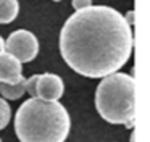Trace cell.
I'll list each match as a JSON object with an SVG mask.
<instances>
[{"label":"cell","instance_id":"cell-1","mask_svg":"<svg viewBox=\"0 0 150 142\" xmlns=\"http://www.w3.org/2000/svg\"><path fill=\"white\" fill-rule=\"evenodd\" d=\"M132 28L107 5L76 10L60 32V52L69 68L86 77H103L124 66L132 53Z\"/></svg>","mask_w":150,"mask_h":142},{"label":"cell","instance_id":"cell-2","mask_svg":"<svg viewBox=\"0 0 150 142\" xmlns=\"http://www.w3.org/2000/svg\"><path fill=\"white\" fill-rule=\"evenodd\" d=\"M69 126V115L58 100L31 97L15 116V131L21 142H65Z\"/></svg>","mask_w":150,"mask_h":142},{"label":"cell","instance_id":"cell-3","mask_svg":"<svg viewBox=\"0 0 150 142\" xmlns=\"http://www.w3.org/2000/svg\"><path fill=\"white\" fill-rule=\"evenodd\" d=\"M136 81L131 74L103 76L95 89V108L105 121L132 128L136 121Z\"/></svg>","mask_w":150,"mask_h":142},{"label":"cell","instance_id":"cell-4","mask_svg":"<svg viewBox=\"0 0 150 142\" xmlns=\"http://www.w3.org/2000/svg\"><path fill=\"white\" fill-rule=\"evenodd\" d=\"M5 52L18 58L21 63H28V61H33L39 53V42L31 31L18 29L11 32L5 40Z\"/></svg>","mask_w":150,"mask_h":142},{"label":"cell","instance_id":"cell-5","mask_svg":"<svg viewBox=\"0 0 150 142\" xmlns=\"http://www.w3.org/2000/svg\"><path fill=\"white\" fill-rule=\"evenodd\" d=\"M65 90L62 77L53 73H45L37 76L36 82V97L44 100H60Z\"/></svg>","mask_w":150,"mask_h":142},{"label":"cell","instance_id":"cell-6","mask_svg":"<svg viewBox=\"0 0 150 142\" xmlns=\"http://www.w3.org/2000/svg\"><path fill=\"white\" fill-rule=\"evenodd\" d=\"M23 79L21 61L8 52H0V82L15 84Z\"/></svg>","mask_w":150,"mask_h":142},{"label":"cell","instance_id":"cell-7","mask_svg":"<svg viewBox=\"0 0 150 142\" xmlns=\"http://www.w3.org/2000/svg\"><path fill=\"white\" fill-rule=\"evenodd\" d=\"M20 11L18 0H0V24H8L15 21Z\"/></svg>","mask_w":150,"mask_h":142},{"label":"cell","instance_id":"cell-8","mask_svg":"<svg viewBox=\"0 0 150 142\" xmlns=\"http://www.w3.org/2000/svg\"><path fill=\"white\" fill-rule=\"evenodd\" d=\"M0 94L4 99L8 100H16L20 99L21 95L26 94V79H21L15 84H7V82H2L0 84Z\"/></svg>","mask_w":150,"mask_h":142},{"label":"cell","instance_id":"cell-9","mask_svg":"<svg viewBox=\"0 0 150 142\" xmlns=\"http://www.w3.org/2000/svg\"><path fill=\"white\" fill-rule=\"evenodd\" d=\"M10 118H11V110H10V105L5 99L0 97V131L7 128V124L10 123Z\"/></svg>","mask_w":150,"mask_h":142},{"label":"cell","instance_id":"cell-10","mask_svg":"<svg viewBox=\"0 0 150 142\" xmlns=\"http://www.w3.org/2000/svg\"><path fill=\"white\" fill-rule=\"evenodd\" d=\"M71 5L74 10H82L86 6L92 5V0H71Z\"/></svg>","mask_w":150,"mask_h":142},{"label":"cell","instance_id":"cell-11","mask_svg":"<svg viewBox=\"0 0 150 142\" xmlns=\"http://www.w3.org/2000/svg\"><path fill=\"white\" fill-rule=\"evenodd\" d=\"M0 52H5V40L2 39V36H0Z\"/></svg>","mask_w":150,"mask_h":142},{"label":"cell","instance_id":"cell-12","mask_svg":"<svg viewBox=\"0 0 150 142\" xmlns=\"http://www.w3.org/2000/svg\"><path fill=\"white\" fill-rule=\"evenodd\" d=\"M53 2H60V0H53Z\"/></svg>","mask_w":150,"mask_h":142},{"label":"cell","instance_id":"cell-13","mask_svg":"<svg viewBox=\"0 0 150 142\" xmlns=\"http://www.w3.org/2000/svg\"><path fill=\"white\" fill-rule=\"evenodd\" d=\"M0 142H2V141H0Z\"/></svg>","mask_w":150,"mask_h":142}]
</instances>
